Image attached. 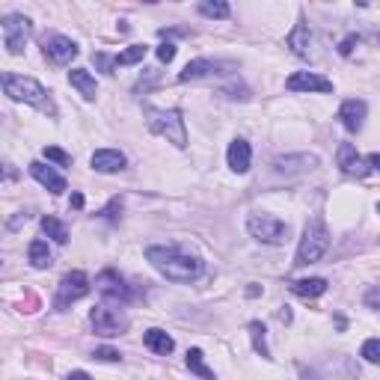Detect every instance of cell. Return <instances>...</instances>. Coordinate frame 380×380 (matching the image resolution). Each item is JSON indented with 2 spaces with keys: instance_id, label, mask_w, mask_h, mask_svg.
Returning <instances> with one entry per match:
<instances>
[{
  "instance_id": "cell-1",
  "label": "cell",
  "mask_w": 380,
  "mask_h": 380,
  "mask_svg": "<svg viewBox=\"0 0 380 380\" xmlns=\"http://www.w3.org/2000/svg\"><path fill=\"white\" fill-rule=\"evenodd\" d=\"M146 259L169 283H193L205 270V261L199 259L196 252H187L182 247H149Z\"/></svg>"
},
{
  "instance_id": "cell-2",
  "label": "cell",
  "mask_w": 380,
  "mask_h": 380,
  "mask_svg": "<svg viewBox=\"0 0 380 380\" xmlns=\"http://www.w3.org/2000/svg\"><path fill=\"white\" fill-rule=\"evenodd\" d=\"M0 80H3V93L12 98V102L33 104V107H39V110H45V113H57V110H54V104H51L48 89H45L39 80L24 78V75H12V71H6Z\"/></svg>"
},
{
  "instance_id": "cell-3",
  "label": "cell",
  "mask_w": 380,
  "mask_h": 380,
  "mask_svg": "<svg viewBox=\"0 0 380 380\" xmlns=\"http://www.w3.org/2000/svg\"><path fill=\"white\" fill-rule=\"evenodd\" d=\"M146 125L158 137H167V143L185 149L187 146V128L178 110H158V107H146Z\"/></svg>"
},
{
  "instance_id": "cell-4",
  "label": "cell",
  "mask_w": 380,
  "mask_h": 380,
  "mask_svg": "<svg viewBox=\"0 0 380 380\" xmlns=\"http://www.w3.org/2000/svg\"><path fill=\"white\" fill-rule=\"evenodd\" d=\"M330 250V232L327 226L321 220H309L303 229V238H300V247H297V259L294 265L303 268V265H315V261H321V256Z\"/></svg>"
},
{
  "instance_id": "cell-5",
  "label": "cell",
  "mask_w": 380,
  "mask_h": 380,
  "mask_svg": "<svg viewBox=\"0 0 380 380\" xmlns=\"http://www.w3.org/2000/svg\"><path fill=\"white\" fill-rule=\"evenodd\" d=\"M247 229H250V235L256 241L274 244V247L288 238V226L283 220H276V217H270V214H259V211L247 217Z\"/></svg>"
},
{
  "instance_id": "cell-6",
  "label": "cell",
  "mask_w": 380,
  "mask_h": 380,
  "mask_svg": "<svg viewBox=\"0 0 380 380\" xmlns=\"http://www.w3.org/2000/svg\"><path fill=\"white\" fill-rule=\"evenodd\" d=\"M30 33H33L30 18L6 15L3 18V48H6V54H12V57L24 54V45H27V39H30Z\"/></svg>"
},
{
  "instance_id": "cell-7",
  "label": "cell",
  "mask_w": 380,
  "mask_h": 380,
  "mask_svg": "<svg viewBox=\"0 0 380 380\" xmlns=\"http://www.w3.org/2000/svg\"><path fill=\"white\" fill-rule=\"evenodd\" d=\"M89 324H93V330L98 336H107V339L128 330V318H125L119 309H110V306H95V309L89 312Z\"/></svg>"
},
{
  "instance_id": "cell-8",
  "label": "cell",
  "mask_w": 380,
  "mask_h": 380,
  "mask_svg": "<svg viewBox=\"0 0 380 380\" xmlns=\"http://www.w3.org/2000/svg\"><path fill=\"white\" fill-rule=\"evenodd\" d=\"M89 288L93 285H89V276L84 270H71V274L62 276V283L57 285V300H54V306H57V309H66V306L80 300V297H86Z\"/></svg>"
},
{
  "instance_id": "cell-9",
  "label": "cell",
  "mask_w": 380,
  "mask_h": 380,
  "mask_svg": "<svg viewBox=\"0 0 380 380\" xmlns=\"http://www.w3.org/2000/svg\"><path fill=\"white\" fill-rule=\"evenodd\" d=\"M42 51H45V57H48L54 66H69V62L80 54L78 42H71L69 36H45Z\"/></svg>"
},
{
  "instance_id": "cell-10",
  "label": "cell",
  "mask_w": 380,
  "mask_h": 380,
  "mask_svg": "<svg viewBox=\"0 0 380 380\" xmlns=\"http://www.w3.org/2000/svg\"><path fill=\"white\" fill-rule=\"evenodd\" d=\"M95 288H98V294H102V297H107V300H116V303H125L131 297L128 285L122 283V276L116 274V270H102V274L95 276Z\"/></svg>"
},
{
  "instance_id": "cell-11",
  "label": "cell",
  "mask_w": 380,
  "mask_h": 380,
  "mask_svg": "<svg viewBox=\"0 0 380 380\" xmlns=\"http://www.w3.org/2000/svg\"><path fill=\"white\" fill-rule=\"evenodd\" d=\"M285 86L292 93H333V80L315 75V71H294L285 80Z\"/></svg>"
},
{
  "instance_id": "cell-12",
  "label": "cell",
  "mask_w": 380,
  "mask_h": 380,
  "mask_svg": "<svg viewBox=\"0 0 380 380\" xmlns=\"http://www.w3.org/2000/svg\"><path fill=\"white\" fill-rule=\"evenodd\" d=\"M318 167V158L315 155H279L274 161V169L279 176H300V173H309V169Z\"/></svg>"
},
{
  "instance_id": "cell-13",
  "label": "cell",
  "mask_w": 380,
  "mask_h": 380,
  "mask_svg": "<svg viewBox=\"0 0 380 380\" xmlns=\"http://www.w3.org/2000/svg\"><path fill=\"white\" fill-rule=\"evenodd\" d=\"M366 113H368V107H366V102H359V98H348V102L339 107V119H342V125H345L351 134L363 131Z\"/></svg>"
},
{
  "instance_id": "cell-14",
  "label": "cell",
  "mask_w": 380,
  "mask_h": 380,
  "mask_svg": "<svg viewBox=\"0 0 380 380\" xmlns=\"http://www.w3.org/2000/svg\"><path fill=\"white\" fill-rule=\"evenodd\" d=\"M89 164H93L95 173L110 176V173H119V169H125V164H128V158H125L119 149H98L95 155L89 158Z\"/></svg>"
},
{
  "instance_id": "cell-15",
  "label": "cell",
  "mask_w": 380,
  "mask_h": 380,
  "mask_svg": "<svg viewBox=\"0 0 380 380\" xmlns=\"http://www.w3.org/2000/svg\"><path fill=\"white\" fill-rule=\"evenodd\" d=\"M30 176H33L42 187H48L51 193H66V187H69L66 178H62L54 167H45L42 161H33V164H30Z\"/></svg>"
},
{
  "instance_id": "cell-16",
  "label": "cell",
  "mask_w": 380,
  "mask_h": 380,
  "mask_svg": "<svg viewBox=\"0 0 380 380\" xmlns=\"http://www.w3.org/2000/svg\"><path fill=\"white\" fill-rule=\"evenodd\" d=\"M226 161H229V167H232V173H238L244 176L250 169L252 164V149H250V143L247 140H232L229 143V152H226Z\"/></svg>"
},
{
  "instance_id": "cell-17",
  "label": "cell",
  "mask_w": 380,
  "mask_h": 380,
  "mask_svg": "<svg viewBox=\"0 0 380 380\" xmlns=\"http://www.w3.org/2000/svg\"><path fill=\"white\" fill-rule=\"evenodd\" d=\"M336 158H339L342 173H348V176H366V173H368L366 158H359V155H357V146H354V143H342Z\"/></svg>"
},
{
  "instance_id": "cell-18",
  "label": "cell",
  "mask_w": 380,
  "mask_h": 380,
  "mask_svg": "<svg viewBox=\"0 0 380 380\" xmlns=\"http://www.w3.org/2000/svg\"><path fill=\"white\" fill-rule=\"evenodd\" d=\"M143 342H146V348L152 351V354H161V357L173 354V348H176L173 336H169V333H164V330H158V327L146 330V336H143Z\"/></svg>"
},
{
  "instance_id": "cell-19",
  "label": "cell",
  "mask_w": 380,
  "mask_h": 380,
  "mask_svg": "<svg viewBox=\"0 0 380 380\" xmlns=\"http://www.w3.org/2000/svg\"><path fill=\"white\" fill-rule=\"evenodd\" d=\"M69 84L75 86L78 93L86 98V102H93V98H95V93H98V84H95V78L89 75L86 69H71V71H69Z\"/></svg>"
},
{
  "instance_id": "cell-20",
  "label": "cell",
  "mask_w": 380,
  "mask_h": 380,
  "mask_svg": "<svg viewBox=\"0 0 380 380\" xmlns=\"http://www.w3.org/2000/svg\"><path fill=\"white\" fill-rule=\"evenodd\" d=\"M217 69H220V62H214V60H190L187 66H185V71L178 75V80H182V84H190V80L214 75Z\"/></svg>"
},
{
  "instance_id": "cell-21",
  "label": "cell",
  "mask_w": 380,
  "mask_h": 380,
  "mask_svg": "<svg viewBox=\"0 0 380 380\" xmlns=\"http://www.w3.org/2000/svg\"><path fill=\"white\" fill-rule=\"evenodd\" d=\"M327 279L324 276H309V279H297V283H292V292L297 294V297H321L324 292H327Z\"/></svg>"
},
{
  "instance_id": "cell-22",
  "label": "cell",
  "mask_w": 380,
  "mask_h": 380,
  "mask_svg": "<svg viewBox=\"0 0 380 380\" xmlns=\"http://www.w3.org/2000/svg\"><path fill=\"white\" fill-rule=\"evenodd\" d=\"M27 259H30V265H33L36 270H45V268H51L54 256H51V247H48V241H42V238L30 241V247H27Z\"/></svg>"
},
{
  "instance_id": "cell-23",
  "label": "cell",
  "mask_w": 380,
  "mask_h": 380,
  "mask_svg": "<svg viewBox=\"0 0 380 380\" xmlns=\"http://www.w3.org/2000/svg\"><path fill=\"white\" fill-rule=\"evenodd\" d=\"M309 45H312V36H309V27L306 24H297L292 33H288V48H292L297 57L309 60Z\"/></svg>"
},
{
  "instance_id": "cell-24",
  "label": "cell",
  "mask_w": 380,
  "mask_h": 380,
  "mask_svg": "<svg viewBox=\"0 0 380 380\" xmlns=\"http://www.w3.org/2000/svg\"><path fill=\"white\" fill-rule=\"evenodd\" d=\"M187 368H190V375H196L202 380H214V372L205 366V357H202V351H199V348L187 351Z\"/></svg>"
},
{
  "instance_id": "cell-25",
  "label": "cell",
  "mask_w": 380,
  "mask_h": 380,
  "mask_svg": "<svg viewBox=\"0 0 380 380\" xmlns=\"http://www.w3.org/2000/svg\"><path fill=\"white\" fill-rule=\"evenodd\" d=\"M42 232L48 235L51 241H57V244H66V241H69V229H66V223H60L57 217H42Z\"/></svg>"
},
{
  "instance_id": "cell-26",
  "label": "cell",
  "mask_w": 380,
  "mask_h": 380,
  "mask_svg": "<svg viewBox=\"0 0 380 380\" xmlns=\"http://www.w3.org/2000/svg\"><path fill=\"white\" fill-rule=\"evenodd\" d=\"M146 54H149L146 45H131V48H125L119 57H116V66H134V62H143Z\"/></svg>"
},
{
  "instance_id": "cell-27",
  "label": "cell",
  "mask_w": 380,
  "mask_h": 380,
  "mask_svg": "<svg viewBox=\"0 0 380 380\" xmlns=\"http://www.w3.org/2000/svg\"><path fill=\"white\" fill-rule=\"evenodd\" d=\"M199 12L205 18H229L232 9H229V3H223V0H202V3H199Z\"/></svg>"
},
{
  "instance_id": "cell-28",
  "label": "cell",
  "mask_w": 380,
  "mask_h": 380,
  "mask_svg": "<svg viewBox=\"0 0 380 380\" xmlns=\"http://www.w3.org/2000/svg\"><path fill=\"white\" fill-rule=\"evenodd\" d=\"M265 324H261V321H252L250 324V336H252V348H256L259 351V354L261 357H265V359H270V351H268V342H265Z\"/></svg>"
},
{
  "instance_id": "cell-29",
  "label": "cell",
  "mask_w": 380,
  "mask_h": 380,
  "mask_svg": "<svg viewBox=\"0 0 380 380\" xmlns=\"http://www.w3.org/2000/svg\"><path fill=\"white\" fill-rule=\"evenodd\" d=\"M42 155L48 158V161H54L57 167H71V155H69V152H62L60 146H45Z\"/></svg>"
},
{
  "instance_id": "cell-30",
  "label": "cell",
  "mask_w": 380,
  "mask_h": 380,
  "mask_svg": "<svg viewBox=\"0 0 380 380\" xmlns=\"http://www.w3.org/2000/svg\"><path fill=\"white\" fill-rule=\"evenodd\" d=\"M359 354H363L366 363H380V339H366Z\"/></svg>"
},
{
  "instance_id": "cell-31",
  "label": "cell",
  "mask_w": 380,
  "mask_h": 380,
  "mask_svg": "<svg viewBox=\"0 0 380 380\" xmlns=\"http://www.w3.org/2000/svg\"><path fill=\"white\" fill-rule=\"evenodd\" d=\"M93 357L102 359V363H119V359H122V354H119V351H113V348H95Z\"/></svg>"
},
{
  "instance_id": "cell-32",
  "label": "cell",
  "mask_w": 380,
  "mask_h": 380,
  "mask_svg": "<svg viewBox=\"0 0 380 380\" xmlns=\"http://www.w3.org/2000/svg\"><path fill=\"white\" fill-rule=\"evenodd\" d=\"M176 51H178V48H176L173 42H161V45H158V60H161V62H173V60H176Z\"/></svg>"
},
{
  "instance_id": "cell-33",
  "label": "cell",
  "mask_w": 380,
  "mask_h": 380,
  "mask_svg": "<svg viewBox=\"0 0 380 380\" xmlns=\"http://www.w3.org/2000/svg\"><path fill=\"white\" fill-rule=\"evenodd\" d=\"M363 303L368 306V309H380V285H372L366 292V297H363Z\"/></svg>"
},
{
  "instance_id": "cell-34",
  "label": "cell",
  "mask_w": 380,
  "mask_h": 380,
  "mask_svg": "<svg viewBox=\"0 0 380 380\" xmlns=\"http://www.w3.org/2000/svg\"><path fill=\"white\" fill-rule=\"evenodd\" d=\"M116 211H122V202H119V199H113V202L102 211V217H104V220H116Z\"/></svg>"
},
{
  "instance_id": "cell-35",
  "label": "cell",
  "mask_w": 380,
  "mask_h": 380,
  "mask_svg": "<svg viewBox=\"0 0 380 380\" xmlns=\"http://www.w3.org/2000/svg\"><path fill=\"white\" fill-rule=\"evenodd\" d=\"M357 42H359V36H348V39L339 45V54H342V57H348V54L354 51V45H357Z\"/></svg>"
},
{
  "instance_id": "cell-36",
  "label": "cell",
  "mask_w": 380,
  "mask_h": 380,
  "mask_svg": "<svg viewBox=\"0 0 380 380\" xmlns=\"http://www.w3.org/2000/svg\"><path fill=\"white\" fill-rule=\"evenodd\" d=\"M366 167H368V173H372V169H375V173H380V155H377V152L366 158Z\"/></svg>"
},
{
  "instance_id": "cell-37",
  "label": "cell",
  "mask_w": 380,
  "mask_h": 380,
  "mask_svg": "<svg viewBox=\"0 0 380 380\" xmlns=\"http://www.w3.org/2000/svg\"><path fill=\"white\" fill-rule=\"evenodd\" d=\"M71 208H84V196H80V193H71Z\"/></svg>"
},
{
  "instance_id": "cell-38",
  "label": "cell",
  "mask_w": 380,
  "mask_h": 380,
  "mask_svg": "<svg viewBox=\"0 0 380 380\" xmlns=\"http://www.w3.org/2000/svg\"><path fill=\"white\" fill-rule=\"evenodd\" d=\"M69 380H93V377H89L86 372H71V375H69Z\"/></svg>"
},
{
  "instance_id": "cell-39",
  "label": "cell",
  "mask_w": 380,
  "mask_h": 380,
  "mask_svg": "<svg viewBox=\"0 0 380 380\" xmlns=\"http://www.w3.org/2000/svg\"><path fill=\"white\" fill-rule=\"evenodd\" d=\"M279 321H285V324H288V321H292V312H288V306H285V309H283V312H279Z\"/></svg>"
},
{
  "instance_id": "cell-40",
  "label": "cell",
  "mask_w": 380,
  "mask_h": 380,
  "mask_svg": "<svg viewBox=\"0 0 380 380\" xmlns=\"http://www.w3.org/2000/svg\"><path fill=\"white\" fill-rule=\"evenodd\" d=\"M303 380H324V377H318L315 372H303Z\"/></svg>"
},
{
  "instance_id": "cell-41",
  "label": "cell",
  "mask_w": 380,
  "mask_h": 380,
  "mask_svg": "<svg viewBox=\"0 0 380 380\" xmlns=\"http://www.w3.org/2000/svg\"><path fill=\"white\" fill-rule=\"evenodd\" d=\"M377 211H380V205H377Z\"/></svg>"
}]
</instances>
